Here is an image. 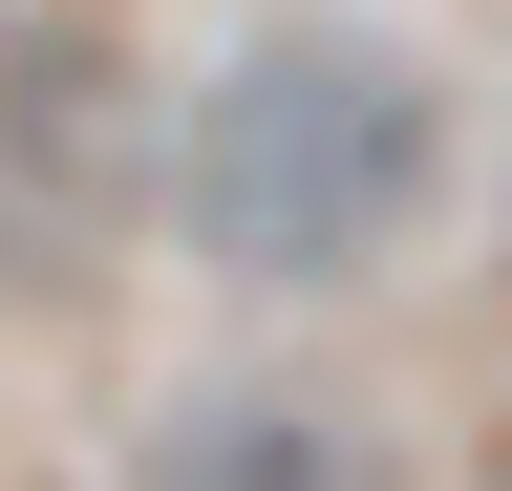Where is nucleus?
I'll use <instances>...</instances> for the list:
<instances>
[{
	"label": "nucleus",
	"mask_w": 512,
	"mask_h": 491,
	"mask_svg": "<svg viewBox=\"0 0 512 491\" xmlns=\"http://www.w3.org/2000/svg\"><path fill=\"white\" fill-rule=\"evenodd\" d=\"M150 491H406V449L363 406H192Z\"/></svg>",
	"instance_id": "7ed1b4c3"
},
{
	"label": "nucleus",
	"mask_w": 512,
	"mask_h": 491,
	"mask_svg": "<svg viewBox=\"0 0 512 491\" xmlns=\"http://www.w3.org/2000/svg\"><path fill=\"white\" fill-rule=\"evenodd\" d=\"M491 491H512V449H491Z\"/></svg>",
	"instance_id": "20e7f679"
},
{
	"label": "nucleus",
	"mask_w": 512,
	"mask_h": 491,
	"mask_svg": "<svg viewBox=\"0 0 512 491\" xmlns=\"http://www.w3.org/2000/svg\"><path fill=\"white\" fill-rule=\"evenodd\" d=\"M150 86L107 22H0V299H86L150 214Z\"/></svg>",
	"instance_id": "f03ea898"
},
{
	"label": "nucleus",
	"mask_w": 512,
	"mask_h": 491,
	"mask_svg": "<svg viewBox=\"0 0 512 491\" xmlns=\"http://www.w3.org/2000/svg\"><path fill=\"white\" fill-rule=\"evenodd\" d=\"M150 193H171V235L214 278H278V299L363 278V257H406L427 193H448V86L384 22H256L235 65L171 107Z\"/></svg>",
	"instance_id": "f257e3e1"
}]
</instances>
